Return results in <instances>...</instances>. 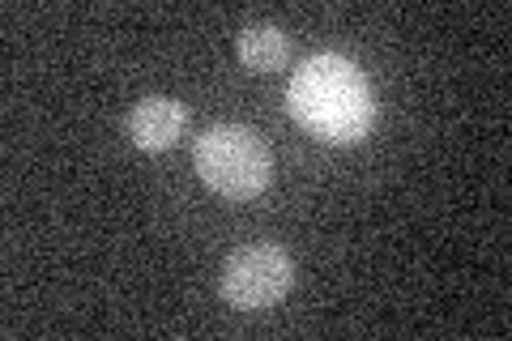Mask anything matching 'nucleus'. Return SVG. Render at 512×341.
Here are the masks:
<instances>
[{"mask_svg":"<svg viewBox=\"0 0 512 341\" xmlns=\"http://www.w3.org/2000/svg\"><path fill=\"white\" fill-rule=\"evenodd\" d=\"M286 107L308 133L338 145L363 141L376 116L367 77L346 56H329V52L303 60L295 69L291 86H286Z\"/></svg>","mask_w":512,"mask_h":341,"instance_id":"1","label":"nucleus"},{"mask_svg":"<svg viewBox=\"0 0 512 341\" xmlns=\"http://www.w3.org/2000/svg\"><path fill=\"white\" fill-rule=\"evenodd\" d=\"M192 167H197L205 188H214L218 197L248 201V197H256V192L269 188L274 154H269V145L256 128L214 124L197 137V145H192Z\"/></svg>","mask_w":512,"mask_h":341,"instance_id":"2","label":"nucleus"},{"mask_svg":"<svg viewBox=\"0 0 512 341\" xmlns=\"http://www.w3.org/2000/svg\"><path fill=\"white\" fill-rule=\"evenodd\" d=\"M295 286V261L274 243H252L239 248L227 265H222V299L239 312H261L291 295Z\"/></svg>","mask_w":512,"mask_h":341,"instance_id":"3","label":"nucleus"},{"mask_svg":"<svg viewBox=\"0 0 512 341\" xmlns=\"http://www.w3.org/2000/svg\"><path fill=\"white\" fill-rule=\"evenodd\" d=\"M184 124H188L184 107L167 99V94H150V99H141L128 111V137L141 150H171L184 137Z\"/></svg>","mask_w":512,"mask_h":341,"instance_id":"4","label":"nucleus"},{"mask_svg":"<svg viewBox=\"0 0 512 341\" xmlns=\"http://www.w3.org/2000/svg\"><path fill=\"white\" fill-rule=\"evenodd\" d=\"M235 52L252 73H274L286 64V56H291V43H286L278 26H248L244 35H239Z\"/></svg>","mask_w":512,"mask_h":341,"instance_id":"5","label":"nucleus"}]
</instances>
